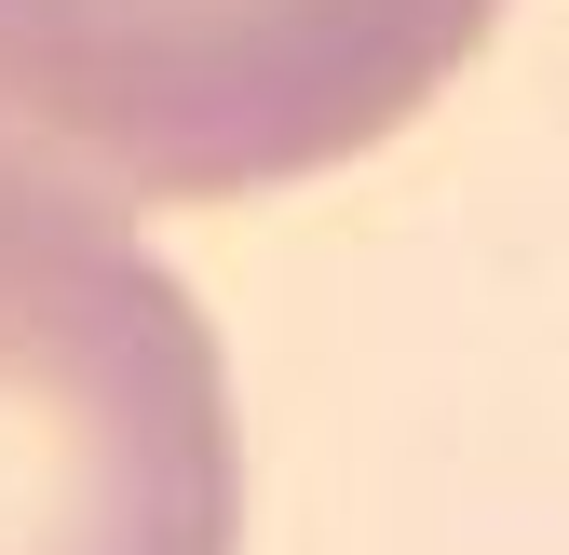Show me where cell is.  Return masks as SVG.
Instances as JSON below:
<instances>
[{
	"label": "cell",
	"mask_w": 569,
	"mask_h": 555,
	"mask_svg": "<svg viewBox=\"0 0 569 555\" xmlns=\"http://www.w3.org/2000/svg\"><path fill=\"white\" fill-rule=\"evenodd\" d=\"M0 555H244L218 325L122 190L0 122Z\"/></svg>",
	"instance_id": "6da1fadb"
},
{
	"label": "cell",
	"mask_w": 569,
	"mask_h": 555,
	"mask_svg": "<svg viewBox=\"0 0 569 555\" xmlns=\"http://www.w3.org/2000/svg\"><path fill=\"white\" fill-rule=\"evenodd\" d=\"M502 0H0V122L122 203H244L367 163Z\"/></svg>",
	"instance_id": "7a4b0ae2"
}]
</instances>
